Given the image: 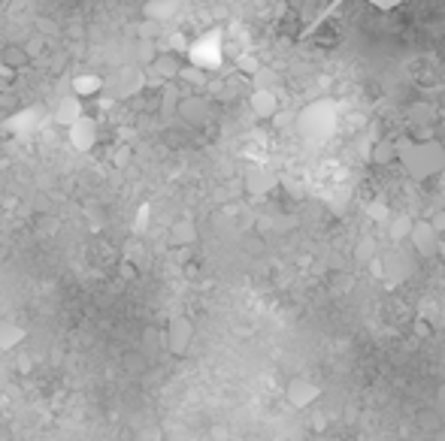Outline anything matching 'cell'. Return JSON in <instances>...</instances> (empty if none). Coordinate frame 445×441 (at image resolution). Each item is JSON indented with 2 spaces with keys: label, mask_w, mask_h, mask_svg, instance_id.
I'll use <instances>...</instances> for the list:
<instances>
[{
  "label": "cell",
  "mask_w": 445,
  "mask_h": 441,
  "mask_svg": "<svg viewBox=\"0 0 445 441\" xmlns=\"http://www.w3.org/2000/svg\"><path fill=\"white\" fill-rule=\"evenodd\" d=\"M318 396H321V387L312 381V378H294L285 387V399L291 402L294 408H309L315 405Z\"/></svg>",
  "instance_id": "277c9868"
},
{
  "label": "cell",
  "mask_w": 445,
  "mask_h": 441,
  "mask_svg": "<svg viewBox=\"0 0 445 441\" xmlns=\"http://www.w3.org/2000/svg\"><path fill=\"white\" fill-rule=\"evenodd\" d=\"M406 0H367V6L370 9H376V13H381V15H391V13H397L400 6H403Z\"/></svg>",
  "instance_id": "9a60e30c"
},
{
  "label": "cell",
  "mask_w": 445,
  "mask_h": 441,
  "mask_svg": "<svg viewBox=\"0 0 445 441\" xmlns=\"http://www.w3.org/2000/svg\"><path fill=\"white\" fill-rule=\"evenodd\" d=\"M388 224H391V239H394V242H409V233H412V221L403 218V215H397V218H391Z\"/></svg>",
  "instance_id": "30bf717a"
},
{
  "label": "cell",
  "mask_w": 445,
  "mask_h": 441,
  "mask_svg": "<svg viewBox=\"0 0 445 441\" xmlns=\"http://www.w3.org/2000/svg\"><path fill=\"white\" fill-rule=\"evenodd\" d=\"M415 333H421V336H430L433 333V329H430V324H424V320H415Z\"/></svg>",
  "instance_id": "e0dca14e"
},
{
  "label": "cell",
  "mask_w": 445,
  "mask_h": 441,
  "mask_svg": "<svg viewBox=\"0 0 445 441\" xmlns=\"http://www.w3.org/2000/svg\"><path fill=\"white\" fill-rule=\"evenodd\" d=\"M372 248H376V242H372V239H360L358 245H354V263L358 266H367L370 260H372Z\"/></svg>",
  "instance_id": "7c38bea8"
},
{
  "label": "cell",
  "mask_w": 445,
  "mask_h": 441,
  "mask_svg": "<svg viewBox=\"0 0 445 441\" xmlns=\"http://www.w3.org/2000/svg\"><path fill=\"white\" fill-rule=\"evenodd\" d=\"M152 70L158 73L161 79H176V76H182V70H185V67L176 61V54L167 52V54H158V58L152 61Z\"/></svg>",
  "instance_id": "9c48e42d"
},
{
  "label": "cell",
  "mask_w": 445,
  "mask_h": 441,
  "mask_svg": "<svg viewBox=\"0 0 445 441\" xmlns=\"http://www.w3.org/2000/svg\"><path fill=\"white\" fill-rule=\"evenodd\" d=\"M370 163H376V167H391V163H397V142L394 140H379L370 145Z\"/></svg>",
  "instance_id": "ba28073f"
},
{
  "label": "cell",
  "mask_w": 445,
  "mask_h": 441,
  "mask_svg": "<svg viewBox=\"0 0 445 441\" xmlns=\"http://www.w3.org/2000/svg\"><path fill=\"white\" fill-rule=\"evenodd\" d=\"M418 76H421L418 82H424V85H433V82L439 79V73H436V67H421V70H418Z\"/></svg>",
  "instance_id": "2e32d148"
},
{
  "label": "cell",
  "mask_w": 445,
  "mask_h": 441,
  "mask_svg": "<svg viewBox=\"0 0 445 441\" xmlns=\"http://www.w3.org/2000/svg\"><path fill=\"white\" fill-rule=\"evenodd\" d=\"M167 342H170V347L176 354H185L188 351V345H191V324L185 317H176L170 324V336H167Z\"/></svg>",
  "instance_id": "52a82bcc"
},
{
  "label": "cell",
  "mask_w": 445,
  "mask_h": 441,
  "mask_svg": "<svg viewBox=\"0 0 445 441\" xmlns=\"http://www.w3.org/2000/svg\"><path fill=\"white\" fill-rule=\"evenodd\" d=\"M249 106L258 118H272L279 112V97H276L272 88H254L251 97H249Z\"/></svg>",
  "instance_id": "5b68a950"
},
{
  "label": "cell",
  "mask_w": 445,
  "mask_h": 441,
  "mask_svg": "<svg viewBox=\"0 0 445 441\" xmlns=\"http://www.w3.org/2000/svg\"><path fill=\"white\" fill-rule=\"evenodd\" d=\"M397 163L418 181L433 179L445 170V142L439 136H430V140H418V136L397 140Z\"/></svg>",
  "instance_id": "6da1fadb"
},
{
  "label": "cell",
  "mask_w": 445,
  "mask_h": 441,
  "mask_svg": "<svg viewBox=\"0 0 445 441\" xmlns=\"http://www.w3.org/2000/svg\"><path fill=\"white\" fill-rule=\"evenodd\" d=\"M221 61H224V45H221V36L218 33L203 36V40H197L188 49V63H197V67H203V70H212Z\"/></svg>",
  "instance_id": "7a4b0ae2"
},
{
  "label": "cell",
  "mask_w": 445,
  "mask_h": 441,
  "mask_svg": "<svg viewBox=\"0 0 445 441\" xmlns=\"http://www.w3.org/2000/svg\"><path fill=\"white\" fill-rule=\"evenodd\" d=\"M27 58H31V52H27V45H9V49L3 52V61L9 63V67H24Z\"/></svg>",
  "instance_id": "8fae6325"
},
{
  "label": "cell",
  "mask_w": 445,
  "mask_h": 441,
  "mask_svg": "<svg viewBox=\"0 0 445 441\" xmlns=\"http://www.w3.org/2000/svg\"><path fill=\"white\" fill-rule=\"evenodd\" d=\"M179 115L185 118L188 124H203L206 118H209V103L203 97H197V94H191V97H182L179 100Z\"/></svg>",
  "instance_id": "8992f818"
},
{
  "label": "cell",
  "mask_w": 445,
  "mask_h": 441,
  "mask_svg": "<svg viewBox=\"0 0 445 441\" xmlns=\"http://www.w3.org/2000/svg\"><path fill=\"white\" fill-rule=\"evenodd\" d=\"M245 185H249L251 194H267V190L276 185V176H267V172H261V176H251L249 181H245Z\"/></svg>",
  "instance_id": "4fadbf2b"
},
{
  "label": "cell",
  "mask_w": 445,
  "mask_h": 441,
  "mask_svg": "<svg viewBox=\"0 0 445 441\" xmlns=\"http://www.w3.org/2000/svg\"><path fill=\"white\" fill-rule=\"evenodd\" d=\"M439 233L430 221H412V233H409V248L418 254V257H433L439 251Z\"/></svg>",
  "instance_id": "3957f363"
},
{
  "label": "cell",
  "mask_w": 445,
  "mask_h": 441,
  "mask_svg": "<svg viewBox=\"0 0 445 441\" xmlns=\"http://www.w3.org/2000/svg\"><path fill=\"white\" fill-rule=\"evenodd\" d=\"M351 287H354V275L351 272H330V290L349 293Z\"/></svg>",
  "instance_id": "5bb4252c"
},
{
  "label": "cell",
  "mask_w": 445,
  "mask_h": 441,
  "mask_svg": "<svg viewBox=\"0 0 445 441\" xmlns=\"http://www.w3.org/2000/svg\"><path fill=\"white\" fill-rule=\"evenodd\" d=\"M442 112H445V91H442Z\"/></svg>",
  "instance_id": "ac0fdd59"
}]
</instances>
